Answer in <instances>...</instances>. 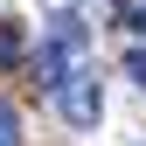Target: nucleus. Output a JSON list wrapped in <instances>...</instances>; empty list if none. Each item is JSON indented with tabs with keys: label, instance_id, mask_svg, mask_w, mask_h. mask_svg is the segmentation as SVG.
Returning <instances> with one entry per match:
<instances>
[{
	"label": "nucleus",
	"instance_id": "obj_4",
	"mask_svg": "<svg viewBox=\"0 0 146 146\" xmlns=\"http://www.w3.org/2000/svg\"><path fill=\"white\" fill-rule=\"evenodd\" d=\"M125 77H132V84L146 90V49H125Z\"/></svg>",
	"mask_w": 146,
	"mask_h": 146
},
{
	"label": "nucleus",
	"instance_id": "obj_3",
	"mask_svg": "<svg viewBox=\"0 0 146 146\" xmlns=\"http://www.w3.org/2000/svg\"><path fill=\"white\" fill-rule=\"evenodd\" d=\"M21 139V118H14V104H0V146H14Z\"/></svg>",
	"mask_w": 146,
	"mask_h": 146
},
{
	"label": "nucleus",
	"instance_id": "obj_2",
	"mask_svg": "<svg viewBox=\"0 0 146 146\" xmlns=\"http://www.w3.org/2000/svg\"><path fill=\"white\" fill-rule=\"evenodd\" d=\"M56 104H63V118L77 125V132H90V125L104 118V90H98V77H90V70H70V77L56 84Z\"/></svg>",
	"mask_w": 146,
	"mask_h": 146
},
{
	"label": "nucleus",
	"instance_id": "obj_1",
	"mask_svg": "<svg viewBox=\"0 0 146 146\" xmlns=\"http://www.w3.org/2000/svg\"><path fill=\"white\" fill-rule=\"evenodd\" d=\"M90 49V28L77 21V14H56V28H49V42L35 49V63H28V77L42 84V90H56L70 70H77V56Z\"/></svg>",
	"mask_w": 146,
	"mask_h": 146
},
{
	"label": "nucleus",
	"instance_id": "obj_5",
	"mask_svg": "<svg viewBox=\"0 0 146 146\" xmlns=\"http://www.w3.org/2000/svg\"><path fill=\"white\" fill-rule=\"evenodd\" d=\"M132 28H139V35H146V7H132Z\"/></svg>",
	"mask_w": 146,
	"mask_h": 146
}]
</instances>
